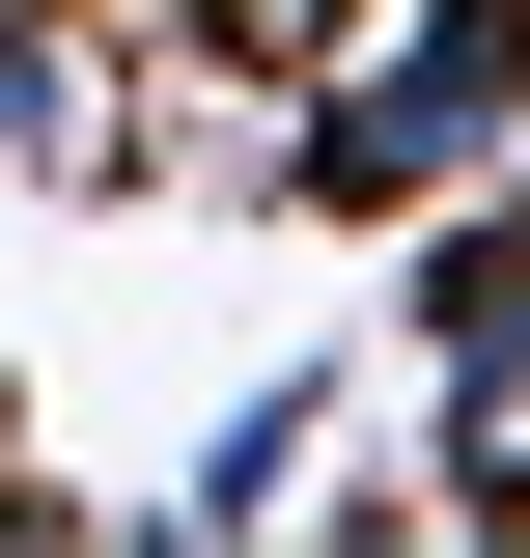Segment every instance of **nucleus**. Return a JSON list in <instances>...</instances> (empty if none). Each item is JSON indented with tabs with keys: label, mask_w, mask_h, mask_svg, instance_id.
Returning <instances> with one entry per match:
<instances>
[{
	"label": "nucleus",
	"mask_w": 530,
	"mask_h": 558,
	"mask_svg": "<svg viewBox=\"0 0 530 558\" xmlns=\"http://www.w3.org/2000/svg\"><path fill=\"white\" fill-rule=\"evenodd\" d=\"M530 140V0H363L279 84V223H419L447 168Z\"/></svg>",
	"instance_id": "obj_1"
},
{
	"label": "nucleus",
	"mask_w": 530,
	"mask_h": 558,
	"mask_svg": "<svg viewBox=\"0 0 530 558\" xmlns=\"http://www.w3.org/2000/svg\"><path fill=\"white\" fill-rule=\"evenodd\" d=\"M392 307H419V363H447V336H530V168H447V196H419V279H392Z\"/></svg>",
	"instance_id": "obj_3"
},
{
	"label": "nucleus",
	"mask_w": 530,
	"mask_h": 558,
	"mask_svg": "<svg viewBox=\"0 0 530 558\" xmlns=\"http://www.w3.org/2000/svg\"><path fill=\"white\" fill-rule=\"evenodd\" d=\"M363 531H530V336H447V391H419V475L363 502Z\"/></svg>",
	"instance_id": "obj_2"
},
{
	"label": "nucleus",
	"mask_w": 530,
	"mask_h": 558,
	"mask_svg": "<svg viewBox=\"0 0 530 558\" xmlns=\"http://www.w3.org/2000/svg\"><path fill=\"white\" fill-rule=\"evenodd\" d=\"M308 447H335V363H279V391H224V447L168 475V531H279V502H308Z\"/></svg>",
	"instance_id": "obj_4"
},
{
	"label": "nucleus",
	"mask_w": 530,
	"mask_h": 558,
	"mask_svg": "<svg viewBox=\"0 0 530 558\" xmlns=\"http://www.w3.org/2000/svg\"><path fill=\"white\" fill-rule=\"evenodd\" d=\"M168 28H196V57H224V84H308V57H335V28H363V0H168Z\"/></svg>",
	"instance_id": "obj_5"
}]
</instances>
